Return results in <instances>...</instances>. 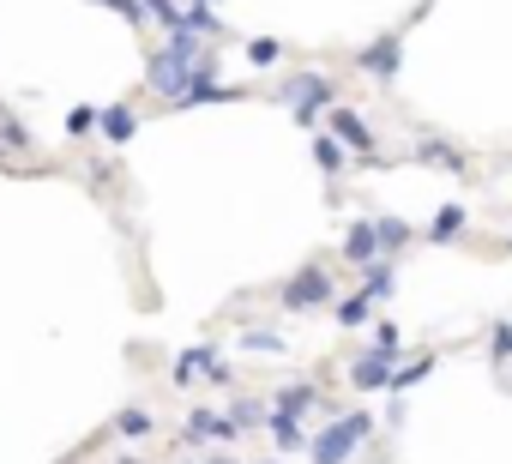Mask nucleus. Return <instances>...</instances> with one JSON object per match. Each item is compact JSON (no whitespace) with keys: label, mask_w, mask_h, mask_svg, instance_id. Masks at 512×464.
<instances>
[{"label":"nucleus","mask_w":512,"mask_h":464,"mask_svg":"<svg viewBox=\"0 0 512 464\" xmlns=\"http://www.w3.org/2000/svg\"><path fill=\"white\" fill-rule=\"evenodd\" d=\"M368 434H374V416H368V410H344V416H332V422L308 440V458H314V464H350V452H356Z\"/></svg>","instance_id":"obj_1"},{"label":"nucleus","mask_w":512,"mask_h":464,"mask_svg":"<svg viewBox=\"0 0 512 464\" xmlns=\"http://www.w3.org/2000/svg\"><path fill=\"white\" fill-rule=\"evenodd\" d=\"M326 302H332V278L320 266H302L284 284V314H308V308H326Z\"/></svg>","instance_id":"obj_2"},{"label":"nucleus","mask_w":512,"mask_h":464,"mask_svg":"<svg viewBox=\"0 0 512 464\" xmlns=\"http://www.w3.org/2000/svg\"><path fill=\"white\" fill-rule=\"evenodd\" d=\"M392 350H368V356H356V368H350V380L362 386V392H374V386H392Z\"/></svg>","instance_id":"obj_3"},{"label":"nucleus","mask_w":512,"mask_h":464,"mask_svg":"<svg viewBox=\"0 0 512 464\" xmlns=\"http://www.w3.org/2000/svg\"><path fill=\"white\" fill-rule=\"evenodd\" d=\"M398 43H404V31H392V37H380L374 49H362V55H356V61H362V73L392 79V73H398Z\"/></svg>","instance_id":"obj_4"},{"label":"nucleus","mask_w":512,"mask_h":464,"mask_svg":"<svg viewBox=\"0 0 512 464\" xmlns=\"http://www.w3.org/2000/svg\"><path fill=\"white\" fill-rule=\"evenodd\" d=\"M344 254L356 260V266H374L380 260V223H350V236H344Z\"/></svg>","instance_id":"obj_5"},{"label":"nucleus","mask_w":512,"mask_h":464,"mask_svg":"<svg viewBox=\"0 0 512 464\" xmlns=\"http://www.w3.org/2000/svg\"><path fill=\"white\" fill-rule=\"evenodd\" d=\"M187 428H193L199 440H217V446L241 434V428H235V416H217V410H187Z\"/></svg>","instance_id":"obj_6"},{"label":"nucleus","mask_w":512,"mask_h":464,"mask_svg":"<svg viewBox=\"0 0 512 464\" xmlns=\"http://www.w3.org/2000/svg\"><path fill=\"white\" fill-rule=\"evenodd\" d=\"M332 127H338V139H344L350 151H374V133H368V121H362L356 109H332Z\"/></svg>","instance_id":"obj_7"},{"label":"nucleus","mask_w":512,"mask_h":464,"mask_svg":"<svg viewBox=\"0 0 512 464\" xmlns=\"http://www.w3.org/2000/svg\"><path fill=\"white\" fill-rule=\"evenodd\" d=\"M464 217H470L464 205H440V211H434V229H428V236H434V242H452V236H464Z\"/></svg>","instance_id":"obj_8"},{"label":"nucleus","mask_w":512,"mask_h":464,"mask_svg":"<svg viewBox=\"0 0 512 464\" xmlns=\"http://www.w3.org/2000/svg\"><path fill=\"white\" fill-rule=\"evenodd\" d=\"M97 121H103V133H109L115 145H121V139H133V127H139V115H133L127 103H115V109H103Z\"/></svg>","instance_id":"obj_9"},{"label":"nucleus","mask_w":512,"mask_h":464,"mask_svg":"<svg viewBox=\"0 0 512 464\" xmlns=\"http://www.w3.org/2000/svg\"><path fill=\"white\" fill-rule=\"evenodd\" d=\"M266 428H272V440H278V446H302V416L272 410V416H266Z\"/></svg>","instance_id":"obj_10"},{"label":"nucleus","mask_w":512,"mask_h":464,"mask_svg":"<svg viewBox=\"0 0 512 464\" xmlns=\"http://www.w3.org/2000/svg\"><path fill=\"white\" fill-rule=\"evenodd\" d=\"M151 428H157V422H151V410H139V404H133V410H121V416H115V434H127V440H145V434H151Z\"/></svg>","instance_id":"obj_11"},{"label":"nucleus","mask_w":512,"mask_h":464,"mask_svg":"<svg viewBox=\"0 0 512 464\" xmlns=\"http://www.w3.org/2000/svg\"><path fill=\"white\" fill-rule=\"evenodd\" d=\"M374 320V296H350L338 302V326H368Z\"/></svg>","instance_id":"obj_12"},{"label":"nucleus","mask_w":512,"mask_h":464,"mask_svg":"<svg viewBox=\"0 0 512 464\" xmlns=\"http://www.w3.org/2000/svg\"><path fill=\"white\" fill-rule=\"evenodd\" d=\"M362 296H374V302L392 296V260H374V266H368V290H362Z\"/></svg>","instance_id":"obj_13"},{"label":"nucleus","mask_w":512,"mask_h":464,"mask_svg":"<svg viewBox=\"0 0 512 464\" xmlns=\"http://www.w3.org/2000/svg\"><path fill=\"white\" fill-rule=\"evenodd\" d=\"M314 157H320V169H326V175H338V169H344V145H338V139H314Z\"/></svg>","instance_id":"obj_14"},{"label":"nucleus","mask_w":512,"mask_h":464,"mask_svg":"<svg viewBox=\"0 0 512 464\" xmlns=\"http://www.w3.org/2000/svg\"><path fill=\"white\" fill-rule=\"evenodd\" d=\"M416 157H422V163H440V169H464V157H458V151H446V145H434V139H428Z\"/></svg>","instance_id":"obj_15"},{"label":"nucleus","mask_w":512,"mask_h":464,"mask_svg":"<svg viewBox=\"0 0 512 464\" xmlns=\"http://www.w3.org/2000/svg\"><path fill=\"white\" fill-rule=\"evenodd\" d=\"M428 374H434V362L422 356V362H410V368H398V374H392V392H404V386H416V380H428Z\"/></svg>","instance_id":"obj_16"},{"label":"nucleus","mask_w":512,"mask_h":464,"mask_svg":"<svg viewBox=\"0 0 512 464\" xmlns=\"http://www.w3.org/2000/svg\"><path fill=\"white\" fill-rule=\"evenodd\" d=\"M488 350H494V362H512V326H506V320L488 332Z\"/></svg>","instance_id":"obj_17"},{"label":"nucleus","mask_w":512,"mask_h":464,"mask_svg":"<svg viewBox=\"0 0 512 464\" xmlns=\"http://www.w3.org/2000/svg\"><path fill=\"white\" fill-rule=\"evenodd\" d=\"M241 344L247 350H284V338H272V332H241Z\"/></svg>","instance_id":"obj_18"},{"label":"nucleus","mask_w":512,"mask_h":464,"mask_svg":"<svg viewBox=\"0 0 512 464\" xmlns=\"http://www.w3.org/2000/svg\"><path fill=\"white\" fill-rule=\"evenodd\" d=\"M398 242H404V223L386 217V223H380V248H398Z\"/></svg>","instance_id":"obj_19"},{"label":"nucleus","mask_w":512,"mask_h":464,"mask_svg":"<svg viewBox=\"0 0 512 464\" xmlns=\"http://www.w3.org/2000/svg\"><path fill=\"white\" fill-rule=\"evenodd\" d=\"M247 55L260 61V67H272V61H278V43H266V37H260V43H247Z\"/></svg>","instance_id":"obj_20"},{"label":"nucleus","mask_w":512,"mask_h":464,"mask_svg":"<svg viewBox=\"0 0 512 464\" xmlns=\"http://www.w3.org/2000/svg\"><path fill=\"white\" fill-rule=\"evenodd\" d=\"M91 127H97V115H91V109H73V115H67V133H91Z\"/></svg>","instance_id":"obj_21"},{"label":"nucleus","mask_w":512,"mask_h":464,"mask_svg":"<svg viewBox=\"0 0 512 464\" xmlns=\"http://www.w3.org/2000/svg\"><path fill=\"white\" fill-rule=\"evenodd\" d=\"M199 464H235V458H199Z\"/></svg>","instance_id":"obj_22"},{"label":"nucleus","mask_w":512,"mask_h":464,"mask_svg":"<svg viewBox=\"0 0 512 464\" xmlns=\"http://www.w3.org/2000/svg\"><path fill=\"white\" fill-rule=\"evenodd\" d=\"M260 464H272V458H260Z\"/></svg>","instance_id":"obj_23"},{"label":"nucleus","mask_w":512,"mask_h":464,"mask_svg":"<svg viewBox=\"0 0 512 464\" xmlns=\"http://www.w3.org/2000/svg\"><path fill=\"white\" fill-rule=\"evenodd\" d=\"M506 248H512V242H506Z\"/></svg>","instance_id":"obj_24"}]
</instances>
